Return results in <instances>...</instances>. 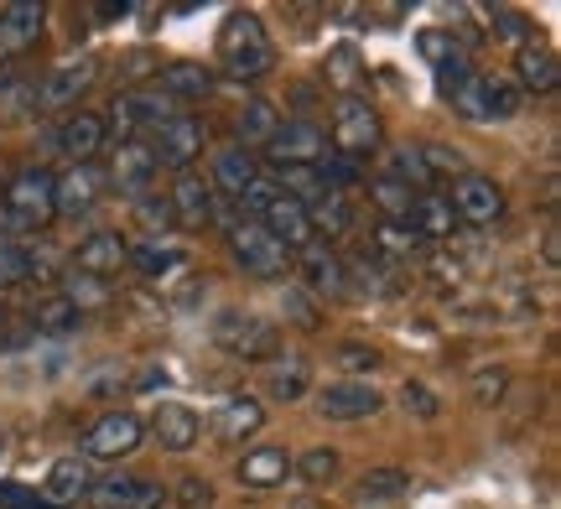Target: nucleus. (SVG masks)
<instances>
[{
	"instance_id": "3",
	"label": "nucleus",
	"mask_w": 561,
	"mask_h": 509,
	"mask_svg": "<svg viewBox=\"0 0 561 509\" xmlns=\"http://www.w3.org/2000/svg\"><path fill=\"white\" fill-rule=\"evenodd\" d=\"M453 94V109L458 120H473V125H494V120H515L520 115V89L510 79H494V73H468L462 83L447 89Z\"/></svg>"
},
{
	"instance_id": "24",
	"label": "nucleus",
	"mask_w": 561,
	"mask_h": 509,
	"mask_svg": "<svg viewBox=\"0 0 561 509\" xmlns=\"http://www.w3.org/2000/svg\"><path fill=\"white\" fill-rule=\"evenodd\" d=\"M130 261V245H125L115 229H100V234H89L73 255V270L79 276H94V281H110V276H121V265Z\"/></svg>"
},
{
	"instance_id": "30",
	"label": "nucleus",
	"mask_w": 561,
	"mask_h": 509,
	"mask_svg": "<svg viewBox=\"0 0 561 509\" xmlns=\"http://www.w3.org/2000/svg\"><path fill=\"white\" fill-rule=\"evenodd\" d=\"M157 89H161V94H167L172 104L203 100V94L214 89V73H208L203 62H167V68H161V79H157Z\"/></svg>"
},
{
	"instance_id": "54",
	"label": "nucleus",
	"mask_w": 561,
	"mask_h": 509,
	"mask_svg": "<svg viewBox=\"0 0 561 509\" xmlns=\"http://www.w3.org/2000/svg\"><path fill=\"white\" fill-rule=\"evenodd\" d=\"M546 265H557V255H561V245H557V229H546Z\"/></svg>"
},
{
	"instance_id": "39",
	"label": "nucleus",
	"mask_w": 561,
	"mask_h": 509,
	"mask_svg": "<svg viewBox=\"0 0 561 509\" xmlns=\"http://www.w3.org/2000/svg\"><path fill=\"white\" fill-rule=\"evenodd\" d=\"M411 489V473L401 468H375L359 478V499L364 505H380V499H401V494Z\"/></svg>"
},
{
	"instance_id": "50",
	"label": "nucleus",
	"mask_w": 561,
	"mask_h": 509,
	"mask_svg": "<svg viewBox=\"0 0 561 509\" xmlns=\"http://www.w3.org/2000/svg\"><path fill=\"white\" fill-rule=\"evenodd\" d=\"M421 157H426V172L437 177V172H453V177H468V166H462L458 151H447V146H421Z\"/></svg>"
},
{
	"instance_id": "31",
	"label": "nucleus",
	"mask_w": 561,
	"mask_h": 509,
	"mask_svg": "<svg viewBox=\"0 0 561 509\" xmlns=\"http://www.w3.org/2000/svg\"><path fill=\"white\" fill-rule=\"evenodd\" d=\"M385 177L411 187V193H426V187H432V172H426L421 146H390V151H385Z\"/></svg>"
},
{
	"instance_id": "41",
	"label": "nucleus",
	"mask_w": 561,
	"mask_h": 509,
	"mask_svg": "<svg viewBox=\"0 0 561 509\" xmlns=\"http://www.w3.org/2000/svg\"><path fill=\"white\" fill-rule=\"evenodd\" d=\"M280 312H286V323H291V327H301V333H312V327L322 323V306H318V297H307L301 286H286V291H280Z\"/></svg>"
},
{
	"instance_id": "12",
	"label": "nucleus",
	"mask_w": 561,
	"mask_h": 509,
	"mask_svg": "<svg viewBox=\"0 0 561 509\" xmlns=\"http://www.w3.org/2000/svg\"><path fill=\"white\" fill-rule=\"evenodd\" d=\"M146 151L157 157V166L193 172V162L203 157V120H193V115H172L167 125H157V130H151Z\"/></svg>"
},
{
	"instance_id": "42",
	"label": "nucleus",
	"mask_w": 561,
	"mask_h": 509,
	"mask_svg": "<svg viewBox=\"0 0 561 509\" xmlns=\"http://www.w3.org/2000/svg\"><path fill=\"white\" fill-rule=\"evenodd\" d=\"M291 468H297L307 484H333V478H339V452H333V448H312V452H301Z\"/></svg>"
},
{
	"instance_id": "33",
	"label": "nucleus",
	"mask_w": 561,
	"mask_h": 509,
	"mask_svg": "<svg viewBox=\"0 0 561 509\" xmlns=\"http://www.w3.org/2000/svg\"><path fill=\"white\" fill-rule=\"evenodd\" d=\"M125 265H136L140 276H178L182 265H187V250L182 245H167V240H146V245H136L130 250V261Z\"/></svg>"
},
{
	"instance_id": "52",
	"label": "nucleus",
	"mask_w": 561,
	"mask_h": 509,
	"mask_svg": "<svg viewBox=\"0 0 561 509\" xmlns=\"http://www.w3.org/2000/svg\"><path fill=\"white\" fill-rule=\"evenodd\" d=\"M26 109H37V89H32V83L0 89V115H26Z\"/></svg>"
},
{
	"instance_id": "48",
	"label": "nucleus",
	"mask_w": 561,
	"mask_h": 509,
	"mask_svg": "<svg viewBox=\"0 0 561 509\" xmlns=\"http://www.w3.org/2000/svg\"><path fill=\"white\" fill-rule=\"evenodd\" d=\"M333 365L348 369V374H369V369H380V348H369V344H343Z\"/></svg>"
},
{
	"instance_id": "13",
	"label": "nucleus",
	"mask_w": 561,
	"mask_h": 509,
	"mask_svg": "<svg viewBox=\"0 0 561 509\" xmlns=\"http://www.w3.org/2000/svg\"><path fill=\"white\" fill-rule=\"evenodd\" d=\"M385 395L369 380H333V385L318 390V416L328 421H369V416H380Z\"/></svg>"
},
{
	"instance_id": "32",
	"label": "nucleus",
	"mask_w": 561,
	"mask_h": 509,
	"mask_svg": "<svg viewBox=\"0 0 561 509\" xmlns=\"http://www.w3.org/2000/svg\"><path fill=\"white\" fill-rule=\"evenodd\" d=\"M307 219H312V234H328V240L354 234V204H348V193H328L322 204L307 208ZM328 240H322V245H328Z\"/></svg>"
},
{
	"instance_id": "27",
	"label": "nucleus",
	"mask_w": 561,
	"mask_h": 509,
	"mask_svg": "<svg viewBox=\"0 0 561 509\" xmlns=\"http://www.w3.org/2000/svg\"><path fill=\"white\" fill-rule=\"evenodd\" d=\"M561 83V68H557V53H546L541 42H530L515 53V89L525 94H551Z\"/></svg>"
},
{
	"instance_id": "26",
	"label": "nucleus",
	"mask_w": 561,
	"mask_h": 509,
	"mask_svg": "<svg viewBox=\"0 0 561 509\" xmlns=\"http://www.w3.org/2000/svg\"><path fill=\"white\" fill-rule=\"evenodd\" d=\"M255 177H261L255 151H244V146H224V151H214V177H208V187H219L214 198H240Z\"/></svg>"
},
{
	"instance_id": "10",
	"label": "nucleus",
	"mask_w": 561,
	"mask_h": 509,
	"mask_svg": "<svg viewBox=\"0 0 561 509\" xmlns=\"http://www.w3.org/2000/svg\"><path fill=\"white\" fill-rule=\"evenodd\" d=\"M447 204H453V219H458V224L489 229L504 219V187L494 183V177H483V172H468V177L453 183Z\"/></svg>"
},
{
	"instance_id": "49",
	"label": "nucleus",
	"mask_w": 561,
	"mask_h": 509,
	"mask_svg": "<svg viewBox=\"0 0 561 509\" xmlns=\"http://www.w3.org/2000/svg\"><path fill=\"white\" fill-rule=\"evenodd\" d=\"M328 62H333L328 73H333V83H339V89H354V83H359V53H354V47H333V53H328Z\"/></svg>"
},
{
	"instance_id": "5",
	"label": "nucleus",
	"mask_w": 561,
	"mask_h": 509,
	"mask_svg": "<svg viewBox=\"0 0 561 509\" xmlns=\"http://www.w3.org/2000/svg\"><path fill=\"white\" fill-rule=\"evenodd\" d=\"M172 115H182V109L161 94L157 83H151V89H125V94H115V104H110L104 136H115V141H136L140 130H157V125H167Z\"/></svg>"
},
{
	"instance_id": "55",
	"label": "nucleus",
	"mask_w": 561,
	"mask_h": 509,
	"mask_svg": "<svg viewBox=\"0 0 561 509\" xmlns=\"http://www.w3.org/2000/svg\"><path fill=\"white\" fill-rule=\"evenodd\" d=\"M115 16H130V5H125V0L121 5H100V21H115Z\"/></svg>"
},
{
	"instance_id": "51",
	"label": "nucleus",
	"mask_w": 561,
	"mask_h": 509,
	"mask_svg": "<svg viewBox=\"0 0 561 509\" xmlns=\"http://www.w3.org/2000/svg\"><path fill=\"white\" fill-rule=\"evenodd\" d=\"M178 505L182 509H208L214 505V484H208V478H178Z\"/></svg>"
},
{
	"instance_id": "28",
	"label": "nucleus",
	"mask_w": 561,
	"mask_h": 509,
	"mask_svg": "<svg viewBox=\"0 0 561 509\" xmlns=\"http://www.w3.org/2000/svg\"><path fill=\"white\" fill-rule=\"evenodd\" d=\"M265 427V406L261 401H250V395H229L214 416V431H219L224 442H244V437H255Z\"/></svg>"
},
{
	"instance_id": "11",
	"label": "nucleus",
	"mask_w": 561,
	"mask_h": 509,
	"mask_svg": "<svg viewBox=\"0 0 561 509\" xmlns=\"http://www.w3.org/2000/svg\"><path fill=\"white\" fill-rule=\"evenodd\" d=\"M297 276H301V291L307 297H328V302H339L343 291H348V265H343V255L333 245H322V240H312L307 250H297Z\"/></svg>"
},
{
	"instance_id": "2",
	"label": "nucleus",
	"mask_w": 561,
	"mask_h": 509,
	"mask_svg": "<svg viewBox=\"0 0 561 509\" xmlns=\"http://www.w3.org/2000/svg\"><path fill=\"white\" fill-rule=\"evenodd\" d=\"M328 146L333 157H348V162H369L385 146V120L375 104H364L359 94H343L339 109H333V125H328Z\"/></svg>"
},
{
	"instance_id": "34",
	"label": "nucleus",
	"mask_w": 561,
	"mask_h": 509,
	"mask_svg": "<svg viewBox=\"0 0 561 509\" xmlns=\"http://www.w3.org/2000/svg\"><path fill=\"white\" fill-rule=\"evenodd\" d=\"M83 323V312L68 297H47V302L32 306V327L37 333H47V338H62V333H79Z\"/></svg>"
},
{
	"instance_id": "14",
	"label": "nucleus",
	"mask_w": 561,
	"mask_h": 509,
	"mask_svg": "<svg viewBox=\"0 0 561 509\" xmlns=\"http://www.w3.org/2000/svg\"><path fill=\"white\" fill-rule=\"evenodd\" d=\"M89 484H94L89 463H83L79 452H68V458L47 463V473H42V484H37V499L47 509H68V505H79V499H89Z\"/></svg>"
},
{
	"instance_id": "6",
	"label": "nucleus",
	"mask_w": 561,
	"mask_h": 509,
	"mask_svg": "<svg viewBox=\"0 0 561 509\" xmlns=\"http://www.w3.org/2000/svg\"><path fill=\"white\" fill-rule=\"evenodd\" d=\"M5 219L21 234H37V229H47L58 219L53 213V172L47 166H26V172L11 177V187H5Z\"/></svg>"
},
{
	"instance_id": "19",
	"label": "nucleus",
	"mask_w": 561,
	"mask_h": 509,
	"mask_svg": "<svg viewBox=\"0 0 561 509\" xmlns=\"http://www.w3.org/2000/svg\"><path fill=\"white\" fill-rule=\"evenodd\" d=\"M157 157L146 151V141H121L110 151V183L121 187L125 198H151V183H157Z\"/></svg>"
},
{
	"instance_id": "4",
	"label": "nucleus",
	"mask_w": 561,
	"mask_h": 509,
	"mask_svg": "<svg viewBox=\"0 0 561 509\" xmlns=\"http://www.w3.org/2000/svg\"><path fill=\"white\" fill-rule=\"evenodd\" d=\"M229 255H234V265L250 281H286V270H291V250L276 245L255 219L229 224Z\"/></svg>"
},
{
	"instance_id": "46",
	"label": "nucleus",
	"mask_w": 561,
	"mask_h": 509,
	"mask_svg": "<svg viewBox=\"0 0 561 509\" xmlns=\"http://www.w3.org/2000/svg\"><path fill=\"white\" fill-rule=\"evenodd\" d=\"M504 390H510V374H504V369H479V374H473V401H479V406H500Z\"/></svg>"
},
{
	"instance_id": "29",
	"label": "nucleus",
	"mask_w": 561,
	"mask_h": 509,
	"mask_svg": "<svg viewBox=\"0 0 561 509\" xmlns=\"http://www.w3.org/2000/svg\"><path fill=\"white\" fill-rule=\"evenodd\" d=\"M286 473H291L286 448H255V452H244L240 458V484L244 489H280Z\"/></svg>"
},
{
	"instance_id": "7",
	"label": "nucleus",
	"mask_w": 561,
	"mask_h": 509,
	"mask_svg": "<svg viewBox=\"0 0 561 509\" xmlns=\"http://www.w3.org/2000/svg\"><path fill=\"white\" fill-rule=\"evenodd\" d=\"M214 338H219L234 359H280V327L261 312H240L229 306L214 317Z\"/></svg>"
},
{
	"instance_id": "20",
	"label": "nucleus",
	"mask_w": 561,
	"mask_h": 509,
	"mask_svg": "<svg viewBox=\"0 0 561 509\" xmlns=\"http://www.w3.org/2000/svg\"><path fill=\"white\" fill-rule=\"evenodd\" d=\"M100 187H104V172L94 162L68 166L62 177H53V213H62V219L89 213V208L100 204Z\"/></svg>"
},
{
	"instance_id": "23",
	"label": "nucleus",
	"mask_w": 561,
	"mask_h": 509,
	"mask_svg": "<svg viewBox=\"0 0 561 509\" xmlns=\"http://www.w3.org/2000/svg\"><path fill=\"white\" fill-rule=\"evenodd\" d=\"M405 229L426 240V245H447L453 234H458V219H453V204H447V193H416V204L405 213Z\"/></svg>"
},
{
	"instance_id": "43",
	"label": "nucleus",
	"mask_w": 561,
	"mask_h": 509,
	"mask_svg": "<svg viewBox=\"0 0 561 509\" xmlns=\"http://www.w3.org/2000/svg\"><path fill=\"white\" fill-rule=\"evenodd\" d=\"M58 297H68V302L79 306L83 317H89V312H94L100 302H110V291H104V281H94V276H79V270L68 276V286H62Z\"/></svg>"
},
{
	"instance_id": "1",
	"label": "nucleus",
	"mask_w": 561,
	"mask_h": 509,
	"mask_svg": "<svg viewBox=\"0 0 561 509\" xmlns=\"http://www.w3.org/2000/svg\"><path fill=\"white\" fill-rule=\"evenodd\" d=\"M219 68L229 79H265L276 68V47H271V32L255 11H234L219 32Z\"/></svg>"
},
{
	"instance_id": "47",
	"label": "nucleus",
	"mask_w": 561,
	"mask_h": 509,
	"mask_svg": "<svg viewBox=\"0 0 561 509\" xmlns=\"http://www.w3.org/2000/svg\"><path fill=\"white\" fill-rule=\"evenodd\" d=\"M416 245H421V240L405 224H380V229H375V250H380V255H411Z\"/></svg>"
},
{
	"instance_id": "22",
	"label": "nucleus",
	"mask_w": 561,
	"mask_h": 509,
	"mask_svg": "<svg viewBox=\"0 0 561 509\" xmlns=\"http://www.w3.org/2000/svg\"><path fill=\"white\" fill-rule=\"evenodd\" d=\"M255 224H261L265 234L276 240V245H286V250H291V255H297V250H307V245H312V240H318V234H312V219H307V208H301V204H291L286 193H276V204L265 208V213H261V219H255Z\"/></svg>"
},
{
	"instance_id": "45",
	"label": "nucleus",
	"mask_w": 561,
	"mask_h": 509,
	"mask_svg": "<svg viewBox=\"0 0 561 509\" xmlns=\"http://www.w3.org/2000/svg\"><path fill=\"white\" fill-rule=\"evenodd\" d=\"M136 213H140V224L151 229V240H167V229L178 224L172 208H167V198H136Z\"/></svg>"
},
{
	"instance_id": "17",
	"label": "nucleus",
	"mask_w": 561,
	"mask_h": 509,
	"mask_svg": "<svg viewBox=\"0 0 561 509\" xmlns=\"http://www.w3.org/2000/svg\"><path fill=\"white\" fill-rule=\"evenodd\" d=\"M167 208H172V219L182 229H203L219 219V198H214L208 177H198V172H178V183L167 193Z\"/></svg>"
},
{
	"instance_id": "15",
	"label": "nucleus",
	"mask_w": 561,
	"mask_h": 509,
	"mask_svg": "<svg viewBox=\"0 0 561 509\" xmlns=\"http://www.w3.org/2000/svg\"><path fill=\"white\" fill-rule=\"evenodd\" d=\"M100 79V62L94 58H73V62H58L37 89V109H73V104L94 89Z\"/></svg>"
},
{
	"instance_id": "44",
	"label": "nucleus",
	"mask_w": 561,
	"mask_h": 509,
	"mask_svg": "<svg viewBox=\"0 0 561 509\" xmlns=\"http://www.w3.org/2000/svg\"><path fill=\"white\" fill-rule=\"evenodd\" d=\"M276 193H280V187H276V183H271V177H265V172H261V177H255V183L244 187V193H240V198H234V204L244 208V219H261L265 208L276 204Z\"/></svg>"
},
{
	"instance_id": "36",
	"label": "nucleus",
	"mask_w": 561,
	"mask_h": 509,
	"mask_svg": "<svg viewBox=\"0 0 561 509\" xmlns=\"http://www.w3.org/2000/svg\"><path fill=\"white\" fill-rule=\"evenodd\" d=\"M265 395H271V401H301V395H307V365L291 359V354L276 359L271 374H265Z\"/></svg>"
},
{
	"instance_id": "21",
	"label": "nucleus",
	"mask_w": 561,
	"mask_h": 509,
	"mask_svg": "<svg viewBox=\"0 0 561 509\" xmlns=\"http://www.w3.org/2000/svg\"><path fill=\"white\" fill-rule=\"evenodd\" d=\"M104 141H110V136H104V120H100V115H89V109L68 115V120L53 130V151H62V157H68L73 166H79V162H94V157L104 151Z\"/></svg>"
},
{
	"instance_id": "37",
	"label": "nucleus",
	"mask_w": 561,
	"mask_h": 509,
	"mask_svg": "<svg viewBox=\"0 0 561 509\" xmlns=\"http://www.w3.org/2000/svg\"><path fill=\"white\" fill-rule=\"evenodd\" d=\"M32 276H42L37 255L21 245V240H0V286H21V281H32Z\"/></svg>"
},
{
	"instance_id": "35",
	"label": "nucleus",
	"mask_w": 561,
	"mask_h": 509,
	"mask_svg": "<svg viewBox=\"0 0 561 509\" xmlns=\"http://www.w3.org/2000/svg\"><path fill=\"white\" fill-rule=\"evenodd\" d=\"M234 125H240V146L250 151V146H265L271 136H276L280 115H276V104H271V100H250L240 109V120H234Z\"/></svg>"
},
{
	"instance_id": "8",
	"label": "nucleus",
	"mask_w": 561,
	"mask_h": 509,
	"mask_svg": "<svg viewBox=\"0 0 561 509\" xmlns=\"http://www.w3.org/2000/svg\"><path fill=\"white\" fill-rule=\"evenodd\" d=\"M140 437H146V427H140L136 410H110V416H100L94 427L83 431L79 458L83 463H121V458H130L140 448Z\"/></svg>"
},
{
	"instance_id": "57",
	"label": "nucleus",
	"mask_w": 561,
	"mask_h": 509,
	"mask_svg": "<svg viewBox=\"0 0 561 509\" xmlns=\"http://www.w3.org/2000/svg\"><path fill=\"white\" fill-rule=\"evenodd\" d=\"M0 317H5V297H0Z\"/></svg>"
},
{
	"instance_id": "9",
	"label": "nucleus",
	"mask_w": 561,
	"mask_h": 509,
	"mask_svg": "<svg viewBox=\"0 0 561 509\" xmlns=\"http://www.w3.org/2000/svg\"><path fill=\"white\" fill-rule=\"evenodd\" d=\"M328 130L318 120H286L276 125V136L265 141V157L276 166H322L328 162Z\"/></svg>"
},
{
	"instance_id": "40",
	"label": "nucleus",
	"mask_w": 561,
	"mask_h": 509,
	"mask_svg": "<svg viewBox=\"0 0 561 509\" xmlns=\"http://www.w3.org/2000/svg\"><path fill=\"white\" fill-rule=\"evenodd\" d=\"M489 32L504 42H515V47H530V42H536L530 16H525V11H510V5H494V11H489Z\"/></svg>"
},
{
	"instance_id": "25",
	"label": "nucleus",
	"mask_w": 561,
	"mask_h": 509,
	"mask_svg": "<svg viewBox=\"0 0 561 509\" xmlns=\"http://www.w3.org/2000/svg\"><path fill=\"white\" fill-rule=\"evenodd\" d=\"M151 431H157V442L167 452H193L203 437V421L193 406H182V401H167V406H157V421H151Z\"/></svg>"
},
{
	"instance_id": "16",
	"label": "nucleus",
	"mask_w": 561,
	"mask_h": 509,
	"mask_svg": "<svg viewBox=\"0 0 561 509\" xmlns=\"http://www.w3.org/2000/svg\"><path fill=\"white\" fill-rule=\"evenodd\" d=\"M89 505L94 509H161V484L136 478V473H110L89 484Z\"/></svg>"
},
{
	"instance_id": "38",
	"label": "nucleus",
	"mask_w": 561,
	"mask_h": 509,
	"mask_svg": "<svg viewBox=\"0 0 561 509\" xmlns=\"http://www.w3.org/2000/svg\"><path fill=\"white\" fill-rule=\"evenodd\" d=\"M369 198H375V208L385 213V224H405V213H411V204H416V193L401 187V183H390V177H375Z\"/></svg>"
},
{
	"instance_id": "18",
	"label": "nucleus",
	"mask_w": 561,
	"mask_h": 509,
	"mask_svg": "<svg viewBox=\"0 0 561 509\" xmlns=\"http://www.w3.org/2000/svg\"><path fill=\"white\" fill-rule=\"evenodd\" d=\"M47 32V5L42 0H16L0 11V58H21L32 53Z\"/></svg>"
},
{
	"instance_id": "53",
	"label": "nucleus",
	"mask_w": 561,
	"mask_h": 509,
	"mask_svg": "<svg viewBox=\"0 0 561 509\" xmlns=\"http://www.w3.org/2000/svg\"><path fill=\"white\" fill-rule=\"evenodd\" d=\"M401 401H405V410H416V416H426V421H432V416H437V395H432V390L421 385V380H405V390H401Z\"/></svg>"
},
{
	"instance_id": "56",
	"label": "nucleus",
	"mask_w": 561,
	"mask_h": 509,
	"mask_svg": "<svg viewBox=\"0 0 561 509\" xmlns=\"http://www.w3.org/2000/svg\"><path fill=\"white\" fill-rule=\"evenodd\" d=\"M291 509H318V505H312V499H297V505H291Z\"/></svg>"
}]
</instances>
